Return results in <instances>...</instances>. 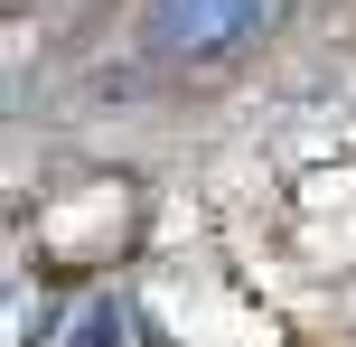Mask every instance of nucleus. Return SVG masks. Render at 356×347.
<instances>
[{"mask_svg": "<svg viewBox=\"0 0 356 347\" xmlns=\"http://www.w3.org/2000/svg\"><path fill=\"white\" fill-rule=\"evenodd\" d=\"M282 0H141V47L160 66H216V56L253 47Z\"/></svg>", "mask_w": 356, "mask_h": 347, "instance_id": "nucleus-1", "label": "nucleus"}, {"mask_svg": "<svg viewBox=\"0 0 356 347\" xmlns=\"http://www.w3.org/2000/svg\"><path fill=\"white\" fill-rule=\"evenodd\" d=\"M66 347H131V310H122V300H85V319H75V329H66Z\"/></svg>", "mask_w": 356, "mask_h": 347, "instance_id": "nucleus-2", "label": "nucleus"}]
</instances>
